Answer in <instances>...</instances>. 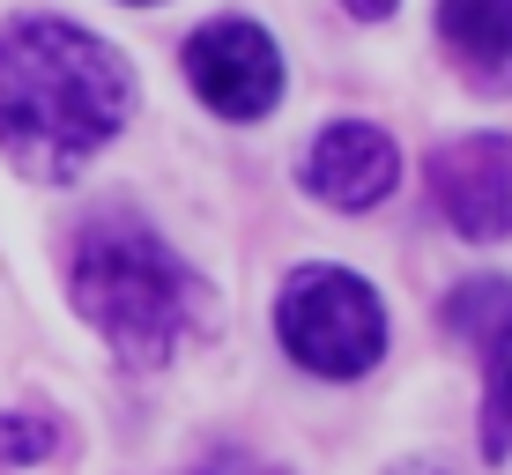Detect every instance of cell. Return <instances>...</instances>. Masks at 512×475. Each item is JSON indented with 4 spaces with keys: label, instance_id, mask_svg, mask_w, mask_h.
Here are the masks:
<instances>
[{
    "label": "cell",
    "instance_id": "1",
    "mask_svg": "<svg viewBox=\"0 0 512 475\" xmlns=\"http://www.w3.org/2000/svg\"><path fill=\"white\" fill-rule=\"evenodd\" d=\"M134 67L67 15H15L0 30V149L23 179L67 186L127 127Z\"/></svg>",
    "mask_w": 512,
    "mask_h": 475
},
{
    "label": "cell",
    "instance_id": "2",
    "mask_svg": "<svg viewBox=\"0 0 512 475\" xmlns=\"http://www.w3.org/2000/svg\"><path fill=\"white\" fill-rule=\"evenodd\" d=\"M67 290H75V312L112 342V357L127 372H164L179 334L201 312V283L134 208H104L75 231Z\"/></svg>",
    "mask_w": 512,
    "mask_h": 475
},
{
    "label": "cell",
    "instance_id": "3",
    "mask_svg": "<svg viewBox=\"0 0 512 475\" xmlns=\"http://www.w3.org/2000/svg\"><path fill=\"white\" fill-rule=\"evenodd\" d=\"M275 342L312 379H364L386 357V305L349 268H290L275 297Z\"/></svg>",
    "mask_w": 512,
    "mask_h": 475
},
{
    "label": "cell",
    "instance_id": "4",
    "mask_svg": "<svg viewBox=\"0 0 512 475\" xmlns=\"http://www.w3.org/2000/svg\"><path fill=\"white\" fill-rule=\"evenodd\" d=\"M186 82L223 119H268L282 97V52L260 23L216 15V23H201L186 38Z\"/></svg>",
    "mask_w": 512,
    "mask_h": 475
},
{
    "label": "cell",
    "instance_id": "5",
    "mask_svg": "<svg viewBox=\"0 0 512 475\" xmlns=\"http://www.w3.org/2000/svg\"><path fill=\"white\" fill-rule=\"evenodd\" d=\"M431 201L475 245L512 238V134H461L431 156Z\"/></svg>",
    "mask_w": 512,
    "mask_h": 475
},
{
    "label": "cell",
    "instance_id": "6",
    "mask_svg": "<svg viewBox=\"0 0 512 475\" xmlns=\"http://www.w3.org/2000/svg\"><path fill=\"white\" fill-rule=\"evenodd\" d=\"M394 179H401V149L372 119H334V127H320V142L305 149V186L327 208H349V216L379 208L394 193Z\"/></svg>",
    "mask_w": 512,
    "mask_h": 475
},
{
    "label": "cell",
    "instance_id": "7",
    "mask_svg": "<svg viewBox=\"0 0 512 475\" xmlns=\"http://www.w3.org/2000/svg\"><path fill=\"white\" fill-rule=\"evenodd\" d=\"M446 320L483 349V453L512 461V283H461Z\"/></svg>",
    "mask_w": 512,
    "mask_h": 475
},
{
    "label": "cell",
    "instance_id": "8",
    "mask_svg": "<svg viewBox=\"0 0 512 475\" xmlns=\"http://www.w3.org/2000/svg\"><path fill=\"white\" fill-rule=\"evenodd\" d=\"M438 38L483 90L512 82V0H438Z\"/></svg>",
    "mask_w": 512,
    "mask_h": 475
},
{
    "label": "cell",
    "instance_id": "9",
    "mask_svg": "<svg viewBox=\"0 0 512 475\" xmlns=\"http://www.w3.org/2000/svg\"><path fill=\"white\" fill-rule=\"evenodd\" d=\"M0 453H8V461H38V453H52V424H15V416H0Z\"/></svg>",
    "mask_w": 512,
    "mask_h": 475
},
{
    "label": "cell",
    "instance_id": "10",
    "mask_svg": "<svg viewBox=\"0 0 512 475\" xmlns=\"http://www.w3.org/2000/svg\"><path fill=\"white\" fill-rule=\"evenodd\" d=\"M349 15H364V23H379V15H394V0H342Z\"/></svg>",
    "mask_w": 512,
    "mask_h": 475
},
{
    "label": "cell",
    "instance_id": "11",
    "mask_svg": "<svg viewBox=\"0 0 512 475\" xmlns=\"http://www.w3.org/2000/svg\"><path fill=\"white\" fill-rule=\"evenodd\" d=\"M394 475H453V468H438V461H401Z\"/></svg>",
    "mask_w": 512,
    "mask_h": 475
},
{
    "label": "cell",
    "instance_id": "12",
    "mask_svg": "<svg viewBox=\"0 0 512 475\" xmlns=\"http://www.w3.org/2000/svg\"><path fill=\"white\" fill-rule=\"evenodd\" d=\"M134 8H149V0H134Z\"/></svg>",
    "mask_w": 512,
    "mask_h": 475
}]
</instances>
